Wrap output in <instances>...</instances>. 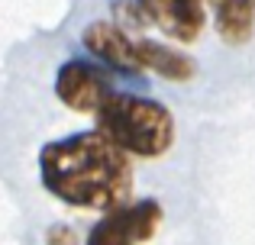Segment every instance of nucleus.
Wrapping results in <instances>:
<instances>
[{"label": "nucleus", "instance_id": "1", "mask_svg": "<svg viewBox=\"0 0 255 245\" xmlns=\"http://www.w3.org/2000/svg\"><path fill=\"white\" fill-rule=\"evenodd\" d=\"M39 174L52 197L81 210H117L129 203L132 164L104 132H75L42 145Z\"/></svg>", "mask_w": 255, "mask_h": 245}, {"label": "nucleus", "instance_id": "2", "mask_svg": "<svg viewBox=\"0 0 255 245\" xmlns=\"http://www.w3.org/2000/svg\"><path fill=\"white\" fill-rule=\"evenodd\" d=\"M97 132H104L126 155L158 158L174 142V120L168 107L149 97L113 94L97 113Z\"/></svg>", "mask_w": 255, "mask_h": 245}, {"label": "nucleus", "instance_id": "3", "mask_svg": "<svg viewBox=\"0 0 255 245\" xmlns=\"http://www.w3.org/2000/svg\"><path fill=\"white\" fill-rule=\"evenodd\" d=\"M117 16L126 26H155L174 42H194L207 23V0H120Z\"/></svg>", "mask_w": 255, "mask_h": 245}, {"label": "nucleus", "instance_id": "4", "mask_svg": "<svg viewBox=\"0 0 255 245\" xmlns=\"http://www.w3.org/2000/svg\"><path fill=\"white\" fill-rule=\"evenodd\" d=\"M117 94L113 90V75L110 68L97 62H84V58H71L58 68L55 75V97L75 113H100L110 97Z\"/></svg>", "mask_w": 255, "mask_h": 245}, {"label": "nucleus", "instance_id": "5", "mask_svg": "<svg viewBox=\"0 0 255 245\" xmlns=\"http://www.w3.org/2000/svg\"><path fill=\"white\" fill-rule=\"evenodd\" d=\"M162 226V207L158 200L123 203L107 210L104 220L94 223L84 245H145Z\"/></svg>", "mask_w": 255, "mask_h": 245}, {"label": "nucleus", "instance_id": "6", "mask_svg": "<svg viewBox=\"0 0 255 245\" xmlns=\"http://www.w3.org/2000/svg\"><path fill=\"white\" fill-rule=\"evenodd\" d=\"M81 42L87 45L91 55H97L100 62L110 71H120V75H139V58H136V39L126 36L123 26L117 23H91L81 32Z\"/></svg>", "mask_w": 255, "mask_h": 245}, {"label": "nucleus", "instance_id": "7", "mask_svg": "<svg viewBox=\"0 0 255 245\" xmlns=\"http://www.w3.org/2000/svg\"><path fill=\"white\" fill-rule=\"evenodd\" d=\"M136 58L142 71H155L168 81H191L194 78V62L171 45L152 42V39H136Z\"/></svg>", "mask_w": 255, "mask_h": 245}, {"label": "nucleus", "instance_id": "8", "mask_svg": "<svg viewBox=\"0 0 255 245\" xmlns=\"http://www.w3.org/2000/svg\"><path fill=\"white\" fill-rule=\"evenodd\" d=\"M223 42L243 45L255 29V0H207Z\"/></svg>", "mask_w": 255, "mask_h": 245}, {"label": "nucleus", "instance_id": "9", "mask_svg": "<svg viewBox=\"0 0 255 245\" xmlns=\"http://www.w3.org/2000/svg\"><path fill=\"white\" fill-rule=\"evenodd\" d=\"M45 245H81V239L75 236V229H71V226L55 223V226L45 233Z\"/></svg>", "mask_w": 255, "mask_h": 245}]
</instances>
